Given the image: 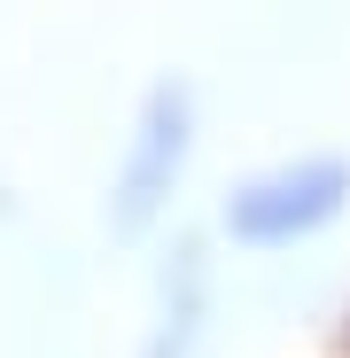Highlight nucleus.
Instances as JSON below:
<instances>
[{
  "label": "nucleus",
  "instance_id": "f257e3e1",
  "mask_svg": "<svg viewBox=\"0 0 350 358\" xmlns=\"http://www.w3.org/2000/svg\"><path fill=\"white\" fill-rule=\"evenodd\" d=\"M350 195V171L335 156H312V164H288L272 179H257V187H242L226 203V226L242 234V242H288V234H312L342 210Z\"/></svg>",
  "mask_w": 350,
  "mask_h": 358
},
{
  "label": "nucleus",
  "instance_id": "f03ea898",
  "mask_svg": "<svg viewBox=\"0 0 350 358\" xmlns=\"http://www.w3.org/2000/svg\"><path fill=\"white\" fill-rule=\"evenodd\" d=\"M180 164H187V86H156L148 109H140L133 156H125V171H117V203H109L117 234H140V226L163 210Z\"/></svg>",
  "mask_w": 350,
  "mask_h": 358
}]
</instances>
